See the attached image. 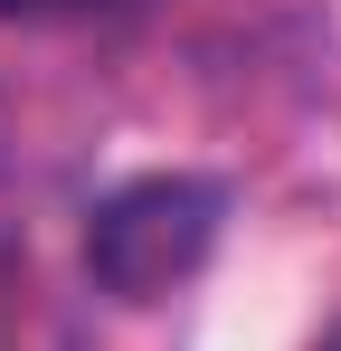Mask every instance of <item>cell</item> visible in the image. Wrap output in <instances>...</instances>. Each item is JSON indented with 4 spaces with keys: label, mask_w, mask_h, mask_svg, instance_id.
I'll return each mask as SVG.
<instances>
[{
    "label": "cell",
    "mask_w": 341,
    "mask_h": 351,
    "mask_svg": "<svg viewBox=\"0 0 341 351\" xmlns=\"http://www.w3.org/2000/svg\"><path fill=\"white\" fill-rule=\"evenodd\" d=\"M227 228V180L209 171H142L95 199L86 219V276L114 304H162L170 285H190L209 266V247Z\"/></svg>",
    "instance_id": "6da1fadb"
},
{
    "label": "cell",
    "mask_w": 341,
    "mask_h": 351,
    "mask_svg": "<svg viewBox=\"0 0 341 351\" xmlns=\"http://www.w3.org/2000/svg\"><path fill=\"white\" fill-rule=\"evenodd\" d=\"M76 10H95V0H0V19H19V29H38V19H76Z\"/></svg>",
    "instance_id": "7a4b0ae2"
}]
</instances>
